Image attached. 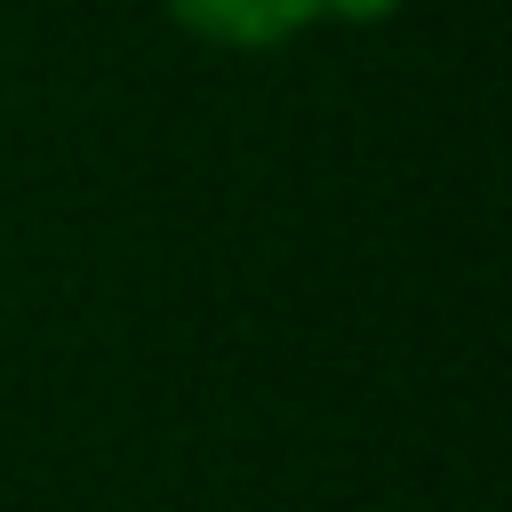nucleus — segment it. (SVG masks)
Returning <instances> with one entry per match:
<instances>
[{
	"label": "nucleus",
	"instance_id": "obj_1",
	"mask_svg": "<svg viewBox=\"0 0 512 512\" xmlns=\"http://www.w3.org/2000/svg\"><path fill=\"white\" fill-rule=\"evenodd\" d=\"M160 8L216 48H280L320 16V0H160Z\"/></svg>",
	"mask_w": 512,
	"mask_h": 512
},
{
	"label": "nucleus",
	"instance_id": "obj_2",
	"mask_svg": "<svg viewBox=\"0 0 512 512\" xmlns=\"http://www.w3.org/2000/svg\"><path fill=\"white\" fill-rule=\"evenodd\" d=\"M400 0H320V16H336V24H376V16H392Z\"/></svg>",
	"mask_w": 512,
	"mask_h": 512
}]
</instances>
